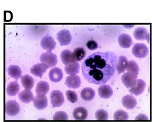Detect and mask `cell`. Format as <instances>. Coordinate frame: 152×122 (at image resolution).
<instances>
[{
    "mask_svg": "<svg viewBox=\"0 0 152 122\" xmlns=\"http://www.w3.org/2000/svg\"><path fill=\"white\" fill-rule=\"evenodd\" d=\"M117 61V56L112 52L93 53L86 58L82 64L83 75L91 84H104L113 77Z\"/></svg>",
    "mask_w": 152,
    "mask_h": 122,
    "instance_id": "cell-1",
    "label": "cell"
},
{
    "mask_svg": "<svg viewBox=\"0 0 152 122\" xmlns=\"http://www.w3.org/2000/svg\"><path fill=\"white\" fill-rule=\"evenodd\" d=\"M40 61L46 64L49 68H52L56 65L58 60L56 54L48 51L41 54L40 57Z\"/></svg>",
    "mask_w": 152,
    "mask_h": 122,
    "instance_id": "cell-2",
    "label": "cell"
},
{
    "mask_svg": "<svg viewBox=\"0 0 152 122\" xmlns=\"http://www.w3.org/2000/svg\"><path fill=\"white\" fill-rule=\"evenodd\" d=\"M132 54L137 58L143 59L149 53V49L143 43H136L132 49Z\"/></svg>",
    "mask_w": 152,
    "mask_h": 122,
    "instance_id": "cell-3",
    "label": "cell"
},
{
    "mask_svg": "<svg viewBox=\"0 0 152 122\" xmlns=\"http://www.w3.org/2000/svg\"><path fill=\"white\" fill-rule=\"evenodd\" d=\"M50 103L52 107L61 106L64 102V98L63 93L59 90L53 91L50 95Z\"/></svg>",
    "mask_w": 152,
    "mask_h": 122,
    "instance_id": "cell-4",
    "label": "cell"
},
{
    "mask_svg": "<svg viewBox=\"0 0 152 122\" xmlns=\"http://www.w3.org/2000/svg\"><path fill=\"white\" fill-rule=\"evenodd\" d=\"M20 111L19 104L13 100H10L6 102L5 112L8 116H14L17 115Z\"/></svg>",
    "mask_w": 152,
    "mask_h": 122,
    "instance_id": "cell-5",
    "label": "cell"
},
{
    "mask_svg": "<svg viewBox=\"0 0 152 122\" xmlns=\"http://www.w3.org/2000/svg\"><path fill=\"white\" fill-rule=\"evenodd\" d=\"M57 41L61 46L69 45L72 39L71 33L66 29H63L58 32L57 34Z\"/></svg>",
    "mask_w": 152,
    "mask_h": 122,
    "instance_id": "cell-6",
    "label": "cell"
},
{
    "mask_svg": "<svg viewBox=\"0 0 152 122\" xmlns=\"http://www.w3.org/2000/svg\"><path fill=\"white\" fill-rule=\"evenodd\" d=\"M137 76L129 72L125 73L121 77V81L127 88L134 87L137 82Z\"/></svg>",
    "mask_w": 152,
    "mask_h": 122,
    "instance_id": "cell-7",
    "label": "cell"
},
{
    "mask_svg": "<svg viewBox=\"0 0 152 122\" xmlns=\"http://www.w3.org/2000/svg\"><path fill=\"white\" fill-rule=\"evenodd\" d=\"M56 43L50 36H45L40 41V46L44 50L51 52L55 49Z\"/></svg>",
    "mask_w": 152,
    "mask_h": 122,
    "instance_id": "cell-8",
    "label": "cell"
},
{
    "mask_svg": "<svg viewBox=\"0 0 152 122\" xmlns=\"http://www.w3.org/2000/svg\"><path fill=\"white\" fill-rule=\"evenodd\" d=\"M49 68L48 65L43 62L38 63L32 67L31 69V73L36 77L42 78L43 75L46 71L47 69Z\"/></svg>",
    "mask_w": 152,
    "mask_h": 122,
    "instance_id": "cell-9",
    "label": "cell"
},
{
    "mask_svg": "<svg viewBox=\"0 0 152 122\" xmlns=\"http://www.w3.org/2000/svg\"><path fill=\"white\" fill-rule=\"evenodd\" d=\"M135 39L137 41H149V33L148 30L143 27L137 28L133 33Z\"/></svg>",
    "mask_w": 152,
    "mask_h": 122,
    "instance_id": "cell-10",
    "label": "cell"
},
{
    "mask_svg": "<svg viewBox=\"0 0 152 122\" xmlns=\"http://www.w3.org/2000/svg\"><path fill=\"white\" fill-rule=\"evenodd\" d=\"M99 96L102 99H109L113 95L112 88L108 85H102L98 89Z\"/></svg>",
    "mask_w": 152,
    "mask_h": 122,
    "instance_id": "cell-11",
    "label": "cell"
},
{
    "mask_svg": "<svg viewBox=\"0 0 152 122\" xmlns=\"http://www.w3.org/2000/svg\"><path fill=\"white\" fill-rule=\"evenodd\" d=\"M146 84L145 81L141 79H137L135 86L129 89V92L136 96L141 95L145 89Z\"/></svg>",
    "mask_w": 152,
    "mask_h": 122,
    "instance_id": "cell-12",
    "label": "cell"
},
{
    "mask_svg": "<svg viewBox=\"0 0 152 122\" xmlns=\"http://www.w3.org/2000/svg\"><path fill=\"white\" fill-rule=\"evenodd\" d=\"M66 85L69 88L77 89L81 85L80 78L77 75H70L68 76L66 80Z\"/></svg>",
    "mask_w": 152,
    "mask_h": 122,
    "instance_id": "cell-13",
    "label": "cell"
},
{
    "mask_svg": "<svg viewBox=\"0 0 152 122\" xmlns=\"http://www.w3.org/2000/svg\"><path fill=\"white\" fill-rule=\"evenodd\" d=\"M122 105L127 109H133L137 105L136 98L132 95H127L123 97L122 99Z\"/></svg>",
    "mask_w": 152,
    "mask_h": 122,
    "instance_id": "cell-14",
    "label": "cell"
},
{
    "mask_svg": "<svg viewBox=\"0 0 152 122\" xmlns=\"http://www.w3.org/2000/svg\"><path fill=\"white\" fill-rule=\"evenodd\" d=\"M49 76L51 81L58 82L63 79V74L60 68L58 67H55L50 70Z\"/></svg>",
    "mask_w": 152,
    "mask_h": 122,
    "instance_id": "cell-15",
    "label": "cell"
},
{
    "mask_svg": "<svg viewBox=\"0 0 152 122\" xmlns=\"http://www.w3.org/2000/svg\"><path fill=\"white\" fill-rule=\"evenodd\" d=\"M118 43L121 47L128 49L131 47L133 43V41L130 35L126 33H123L119 36Z\"/></svg>",
    "mask_w": 152,
    "mask_h": 122,
    "instance_id": "cell-16",
    "label": "cell"
},
{
    "mask_svg": "<svg viewBox=\"0 0 152 122\" xmlns=\"http://www.w3.org/2000/svg\"><path fill=\"white\" fill-rule=\"evenodd\" d=\"M34 106L39 110H43L48 106V99L45 95H37L34 100Z\"/></svg>",
    "mask_w": 152,
    "mask_h": 122,
    "instance_id": "cell-17",
    "label": "cell"
},
{
    "mask_svg": "<svg viewBox=\"0 0 152 122\" xmlns=\"http://www.w3.org/2000/svg\"><path fill=\"white\" fill-rule=\"evenodd\" d=\"M128 61V59L125 56H119L115 67V70H116L118 74L123 73L126 70Z\"/></svg>",
    "mask_w": 152,
    "mask_h": 122,
    "instance_id": "cell-18",
    "label": "cell"
},
{
    "mask_svg": "<svg viewBox=\"0 0 152 122\" xmlns=\"http://www.w3.org/2000/svg\"><path fill=\"white\" fill-rule=\"evenodd\" d=\"M73 116L75 120L83 121L87 119L88 112L86 109L83 107H78L73 110Z\"/></svg>",
    "mask_w": 152,
    "mask_h": 122,
    "instance_id": "cell-19",
    "label": "cell"
},
{
    "mask_svg": "<svg viewBox=\"0 0 152 122\" xmlns=\"http://www.w3.org/2000/svg\"><path fill=\"white\" fill-rule=\"evenodd\" d=\"M20 101L25 103H29L34 100V95L32 91L29 89H25L19 93L18 95Z\"/></svg>",
    "mask_w": 152,
    "mask_h": 122,
    "instance_id": "cell-20",
    "label": "cell"
},
{
    "mask_svg": "<svg viewBox=\"0 0 152 122\" xmlns=\"http://www.w3.org/2000/svg\"><path fill=\"white\" fill-rule=\"evenodd\" d=\"M50 86L48 82L45 81L39 82L36 86V93L38 95H45L49 91Z\"/></svg>",
    "mask_w": 152,
    "mask_h": 122,
    "instance_id": "cell-21",
    "label": "cell"
},
{
    "mask_svg": "<svg viewBox=\"0 0 152 122\" xmlns=\"http://www.w3.org/2000/svg\"><path fill=\"white\" fill-rule=\"evenodd\" d=\"M64 71L67 74L76 75L80 71V64L77 61H73L65 66Z\"/></svg>",
    "mask_w": 152,
    "mask_h": 122,
    "instance_id": "cell-22",
    "label": "cell"
},
{
    "mask_svg": "<svg viewBox=\"0 0 152 122\" xmlns=\"http://www.w3.org/2000/svg\"><path fill=\"white\" fill-rule=\"evenodd\" d=\"M19 89L20 86L18 82L17 81H11L8 84L6 88V92L8 95L10 97H14L19 92Z\"/></svg>",
    "mask_w": 152,
    "mask_h": 122,
    "instance_id": "cell-23",
    "label": "cell"
},
{
    "mask_svg": "<svg viewBox=\"0 0 152 122\" xmlns=\"http://www.w3.org/2000/svg\"><path fill=\"white\" fill-rule=\"evenodd\" d=\"M95 91L91 88H85L81 92V97L85 101H90L95 97Z\"/></svg>",
    "mask_w": 152,
    "mask_h": 122,
    "instance_id": "cell-24",
    "label": "cell"
},
{
    "mask_svg": "<svg viewBox=\"0 0 152 122\" xmlns=\"http://www.w3.org/2000/svg\"><path fill=\"white\" fill-rule=\"evenodd\" d=\"M8 73L9 76L11 78L16 80H18L19 78L21 77L22 70L20 68L18 65H10L8 68Z\"/></svg>",
    "mask_w": 152,
    "mask_h": 122,
    "instance_id": "cell-25",
    "label": "cell"
},
{
    "mask_svg": "<svg viewBox=\"0 0 152 122\" xmlns=\"http://www.w3.org/2000/svg\"><path fill=\"white\" fill-rule=\"evenodd\" d=\"M60 59L62 62L65 65H67L69 63L74 61L72 56V52L69 49L64 50L60 54Z\"/></svg>",
    "mask_w": 152,
    "mask_h": 122,
    "instance_id": "cell-26",
    "label": "cell"
},
{
    "mask_svg": "<svg viewBox=\"0 0 152 122\" xmlns=\"http://www.w3.org/2000/svg\"><path fill=\"white\" fill-rule=\"evenodd\" d=\"M20 81L23 88L26 89L31 90L34 85V80L29 75H25L21 77Z\"/></svg>",
    "mask_w": 152,
    "mask_h": 122,
    "instance_id": "cell-27",
    "label": "cell"
},
{
    "mask_svg": "<svg viewBox=\"0 0 152 122\" xmlns=\"http://www.w3.org/2000/svg\"><path fill=\"white\" fill-rule=\"evenodd\" d=\"M72 56L74 61H81L86 56V51L82 47H77L73 50Z\"/></svg>",
    "mask_w": 152,
    "mask_h": 122,
    "instance_id": "cell-28",
    "label": "cell"
},
{
    "mask_svg": "<svg viewBox=\"0 0 152 122\" xmlns=\"http://www.w3.org/2000/svg\"><path fill=\"white\" fill-rule=\"evenodd\" d=\"M126 70L128 72L131 73L136 76L138 75L139 72V67L137 63L133 60L128 61Z\"/></svg>",
    "mask_w": 152,
    "mask_h": 122,
    "instance_id": "cell-29",
    "label": "cell"
},
{
    "mask_svg": "<svg viewBox=\"0 0 152 122\" xmlns=\"http://www.w3.org/2000/svg\"><path fill=\"white\" fill-rule=\"evenodd\" d=\"M114 118L116 121H126L129 118V116L127 112L123 110H118L115 112Z\"/></svg>",
    "mask_w": 152,
    "mask_h": 122,
    "instance_id": "cell-30",
    "label": "cell"
},
{
    "mask_svg": "<svg viewBox=\"0 0 152 122\" xmlns=\"http://www.w3.org/2000/svg\"><path fill=\"white\" fill-rule=\"evenodd\" d=\"M95 118L98 121H107L108 119V112L104 109H99L96 112Z\"/></svg>",
    "mask_w": 152,
    "mask_h": 122,
    "instance_id": "cell-31",
    "label": "cell"
},
{
    "mask_svg": "<svg viewBox=\"0 0 152 122\" xmlns=\"http://www.w3.org/2000/svg\"><path fill=\"white\" fill-rule=\"evenodd\" d=\"M66 97L67 98V100L72 103H76L78 101V95L76 92L72 91V90H68L66 91Z\"/></svg>",
    "mask_w": 152,
    "mask_h": 122,
    "instance_id": "cell-32",
    "label": "cell"
},
{
    "mask_svg": "<svg viewBox=\"0 0 152 122\" xmlns=\"http://www.w3.org/2000/svg\"><path fill=\"white\" fill-rule=\"evenodd\" d=\"M53 120H68V115L67 114L62 111L57 112L53 116Z\"/></svg>",
    "mask_w": 152,
    "mask_h": 122,
    "instance_id": "cell-33",
    "label": "cell"
},
{
    "mask_svg": "<svg viewBox=\"0 0 152 122\" xmlns=\"http://www.w3.org/2000/svg\"><path fill=\"white\" fill-rule=\"evenodd\" d=\"M86 46L87 48L90 50H95L98 47L97 42L94 40L88 41L86 43Z\"/></svg>",
    "mask_w": 152,
    "mask_h": 122,
    "instance_id": "cell-34",
    "label": "cell"
},
{
    "mask_svg": "<svg viewBox=\"0 0 152 122\" xmlns=\"http://www.w3.org/2000/svg\"><path fill=\"white\" fill-rule=\"evenodd\" d=\"M135 120H149V118L146 115L140 114L135 118Z\"/></svg>",
    "mask_w": 152,
    "mask_h": 122,
    "instance_id": "cell-35",
    "label": "cell"
}]
</instances>
